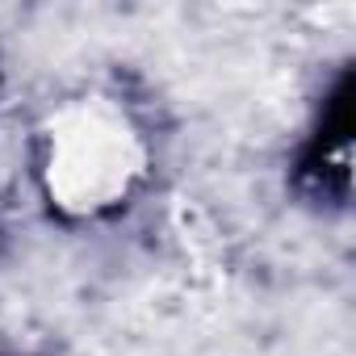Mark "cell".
Wrapping results in <instances>:
<instances>
[{
    "mask_svg": "<svg viewBox=\"0 0 356 356\" xmlns=\"http://www.w3.org/2000/svg\"><path fill=\"white\" fill-rule=\"evenodd\" d=\"M147 143L130 113L105 97H76L42 126V185L67 214H101L130 197Z\"/></svg>",
    "mask_w": 356,
    "mask_h": 356,
    "instance_id": "1",
    "label": "cell"
}]
</instances>
